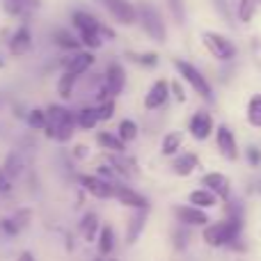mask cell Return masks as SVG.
Instances as JSON below:
<instances>
[{"label": "cell", "mask_w": 261, "mask_h": 261, "mask_svg": "<svg viewBox=\"0 0 261 261\" xmlns=\"http://www.w3.org/2000/svg\"><path fill=\"white\" fill-rule=\"evenodd\" d=\"M16 3L25 5V7L30 9V12H32V9H39V7H41V0H16Z\"/></svg>", "instance_id": "cell-44"}, {"label": "cell", "mask_w": 261, "mask_h": 261, "mask_svg": "<svg viewBox=\"0 0 261 261\" xmlns=\"http://www.w3.org/2000/svg\"><path fill=\"white\" fill-rule=\"evenodd\" d=\"M174 245H176V248H179V250H184L186 248V245H188V231H186V229H179V231H174Z\"/></svg>", "instance_id": "cell-38"}, {"label": "cell", "mask_w": 261, "mask_h": 261, "mask_svg": "<svg viewBox=\"0 0 261 261\" xmlns=\"http://www.w3.org/2000/svg\"><path fill=\"white\" fill-rule=\"evenodd\" d=\"M254 3H257V5H261V0H254Z\"/></svg>", "instance_id": "cell-47"}, {"label": "cell", "mask_w": 261, "mask_h": 261, "mask_svg": "<svg viewBox=\"0 0 261 261\" xmlns=\"http://www.w3.org/2000/svg\"><path fill=\"white\" fill-rule=\"evenodd\" d=\"M103 87L108 90L110 99H115V96H119L124 92V87H126V71H124V67L119 62L108 64L103 76Z\"/></svg>", "instance_id": "cell-8"}, {"label": "cell", "mask_w": 261, "mask_h": 261, "mask_svg": "<svg viewBox=\"0 0 261 261\" xmlns=\"http://www.w3.org/2000/svg\"><path fill=\"white\" fill-rule=\"evenodd\" d=\"M7 193H12V179L5 174L3 165H0V195H7Z\"/></svg>", "instance_id": "cell-37"}, {"label": "cell", "mask_w": 261, "mask_h": 261, "mask_svg": "<svg viewBox=\"0 0 261 261\" xmlns=\"http://www.w3.org/2000/svg\"><path fill=\"white\" fill-rule=\"evenodd\" d=\"M94 110H96V119H99V122H108L115 115V99L103 101V103H99V108H94Z\"/></svg>", "instance_id": "cell-34"}, {"label": "cell", "mask_w": 261, "mask_h": 261, "mask_svg": "<svg viewBox=\"0 0 261 261\" xmlns=\"http://www.w3.org/2000/svg\"><path fill=\"white\" fill-rule=\"evenodd\" d=\"M113 261H117V259H113Z\"/></svg>", "instance_id": "cell-49"}, {"label": "cell", "mask_w": 261, "mask_h": 261, "mask_svg": "<svg viewBox=\"0 0 261 261\" xmlns=\"http://www.w3.org/2000/svg\"><path fill=\"white\" fill-rule=\"evenodd\" d=\"M172 92H174L176 101H181V103H184V101H186V94H184V87H181V83H179V81L172 83Z\"/></svg>", "instance_id": "cell-43"}, {"label": "cell", "mask_w": 261, "mask_h": 261, "mask_svg": "<svg viewBox=\"0 0 261 261\" xmlns=\"http://www.w3.org/2000/svg\"><path fill=\"white\" fill-rule=\"evenodd\" d=\"M92 64H94V53H92V50H76V53L64 62V71L78 78V76H83Z\"/></svg>", "instance_id": "cell-14"}, {"label": "cell", "mask_w": 261, "mask_h": 261, "mask_svg": "<svg viewBox=\"0 0 261 261\" xmlns=\"http://www.w3.org/2000/svg\"><path fill=\"white\" fill-rule=\"evenodd\" d=\"M3 67H5V60H3V58H0V69H3Z\"/></svg>", "instance_id": "cell-46"}, {"label": "cell", "mask_w": 261, "mask_h": 261, "mask_svg": "<svg viewBox=\"0 0 261 261\" xmlns=\"http://www.w3.org/2000/svg\"><path fill=\"white\" fill-rule=\"evenodd\" d=\"M96 142H99L103 149H108V151H117V153H122L124 149H126V144H124L122 140L117 138V135L108 133V130H101V133H96Z\"/></svg>", "instance_id": "cell-23"}, {"label": "cell", "mask_w": 261, "mask_h": 261, "mask_svg": "<svg viewBox=\"0 0 261 261\" xmlns=\"http://www.w3.org/2000/svg\"><path fill=\"white\" fill-rule=\"evenodd\" d=\"M181 142H184L181 133H167L161 142V153L163 156H174V153L181 149Z\"/></svg>", "instance_id": "cell-26"}, {"label": "cell", "mask_w": 261, "mask_h": 261, "mask_svg": "<svg viewBox=\"0 0 261 261\" xmlns=\"http://www.w3.org/2000/svg\"><path fill=\"white\" fill-rule=\"evenodd\" d=\"M94 261H101V259H94Z\"/></svg>", "instance_id": "cell-48"}, {"label": "cell", "mask_w": 261, "mask_h": 261, "mask_svg": "<svg viewBox=\"0 0 261 261\" xmlns=\"http://www.w3.org/2000/svg\"><path fill=\"white\" fill-rule=\"evenodd\" d=\"M73 87H76V76H71V73H67L64 71L62 76H60V81H58V94H60V99H71L73 96Z\"/></svg>", "instance_id": "cell-27"}, {"label": "cell", "mask_w": 261, "mask_h": 261, "mask_svg": "<svg viewBox=\"0 0 261 261\" xmlns=\"http://www.w3.org/2000/svg\"><path fill=\"white\" fill-rule=\"evenodd\" d=\"M202 186H206V190H211L218 199H229L231 193V181L220 172H208L202 176Z\"/></svg>", "instance_id": "cell-12"}, {"label": "cell", "mask_w": 261, "mask_h": 261, "mask_svg": "<svg viewBox=\"0 0 261 261\" xmlns=\"http://www.w3.org/2000/svg\"><path fill=\"white\" fill-rule=\"evenodd\" d=\"M199 167V158L197 153H181L172 161V172L176 176H190L195 170Z\"/></svg>", "instance_id": "cell-17"}, {"label": "cell", "mask_w": 261, "mask_h": 261, "mask_svg": "<svg viewBox=\"0 0 261 261\" xmlns=\"http://www.w3.org/2000/svg\"><path fill=\"white\" fill-rule=\"evenodd\" d=\"M81 186L87 190L90 195H94L96 199H110L113 197V184L110 181H103L99 176H81Z\"/></svg>", "instance_id": "cell-15"}, {"label": "cell", "mask_w": 261, "mask_h": 261, "mask_svg": "<svg viewBox=\"0 0 261 261\" xmlns=\"http://www.w3.org/2000/svg\"><path fill=\"white\" fill-rule=\"evenodd\" d=\"M188 204L190 206H195V208H213L218 204V197L211 193V190H206V188H199V190H193V193L188 195Z\"/></svg>", "instance_id": "cell-19"}, {"label": "cell", "mask_w": 261, "mask_h": 261, "mask_svg": "<svg viewBox=\"0 0 261 261\" xmlns=\"http://www.w3.org/2000/svg\"><path fill=\"white\" fill-rule=\"evenodd\" d=\"M28 220H30V211H28V208H23V211H18L16 216H14V222L18 225V229H23V227L28 225Z\"/></svg>", "instance_id": "cell-39"}, {"label": "cell", "mask_w": 261, "mask_h": 261, "mask_svg": "<svg viewBox=\"0 0 261 261\" xmlns=\"http://www.w3.org/2000/svg\"><path fill=\"white\" fill-rule=\"evenodd\" d=\"M248 161H250V165H259V163H261V151L257 147H250L248 149Z\"/></svg>", "instance_id": "cell-42"}, {"label": "cell", "mask_w": 261, "mask_h": 261, "mask_svg": "<svg viewBox=\"0 0 261 261\" xmlns=\"http://www.w3.org/2000/svg\"><path fill=\"white\" fill-rule=\"evenodd\" d=\"M188 130H190V135H193L195 140H206V138H211V133L216 130V122H213V117L208 113H195L193 117H190V122H188Z\"/></svg>", "instance_id": "cell-9"}, {"label": "cell", "mask_w": 261, "mask_h": 261, "mask_svg": "<svg viewBox=\"0 0 261 261\" xmlns=\"http://www.w3.org/2000/svg\"><path fill=\"white\" fill-rule=\"evenodd\" d=\"M73 117H76V126H81L83 130H92L99 124L94 108H81L78 113H73Z\"/></svg>", "instance_id": "cell-24"}, {"label": "cell", "mask_w": 261, "mask_h": 261, "mask_svg": "<svg viewBox=\"0 0 261 261\" xmlns=\"http://www.w3.org/2000/svg\"><path fill=\"white\" fill-rule=\"evenodd\" d=\"M170 96V85L165 81H156L151 87H149L147 96H144V108L147 110H158Z\"/></svg>", "instance_id": "cell-16"}, {"label": "cell", "mask_w": 261, "mask_h": 261, "mask_svg": "<svg viewBox=\"0 0 261 261\" xmlns=\"http://www.w3.org/2000/svg\"><path fill=\"white\" fill-rule=\"evenodd\" d=\"M245 117H248V124L254 128H261V94H254L248 103V110H245Z\"/></svg>", "instance_id": "cell-25"}, {"label": "cell", "mask_w": 261, "mask_h": 261, "mask_svg": "<svg viewBox=\"0 0 261 261\" xmlns=\"http://www.w3.org/2000/svg\"><path fill=\"white\" fill-rule=\"evenodd\" d=\"M96 248H99V254L101 257H106V254H110L113 252V248H115V231H113V227H101L99 229V236H96Z\"/></svg>", "instance_id": "cell-22"}, {"label": "cell", "mask_w": 261, "mask_h": 261, "mask_svg": "<svg viewBox=\"0 0 261 261\" xmlns=\"http://www.w3.org/2000/svg\"><path fill=\"white\" fill-rule=\"evenodd\" d=\"M174 216L184 227H206L208 222H211L202 208H195V206H190V204L188 206H176Z\"/></svg>", "instance_id": "cell-13"}, {"label": "cell", "mask_w": 261, "mask_h": 261, "mask_svg": "<svg viewBox=\"0 0 261 261\" xmlns=\"http://www.w3.org/2000/svg\"><path fill=\"white\" fill-rule=\"evenodd\" d=\"M106 7V12L119 23V25H133L138 23V14H135V5L130 0H99Z\"/></svg>", "instance_id": "cell-6"}, {"label": "cell", "mask_w": 261, "mask_h": 261, "mask_svg": "<svg viewBox=\"0 0 261 261\" xmlns=\"http://www.w3.org/2000/svg\"><path fill=\"white\" fill-rule=\"evenodd\" d=\"M144 225H147V211H138L128 220V227H126V243L128 245H133L135 241L140 239V234L144 231Z\"/></svg>", "instance_id": "cell-20"}, {"label": "cell", "mask_w": 261, "mask_h": 261, "mask_svg": "<svg viewBox=\"0 0 261 261\" xmlns=\"http://www.w3.org/2000/svg\"><path fill=\"white\" fill-rule=\"evenodd\" d=\"M213 5H216V9L220 12V16L227 18V23H229V5H227V0H213Z\"/></svg>", "instance_id": "cell-40"}, {"label": "cell", "mask_w": 261, "mask_h": 261, "mask_svg": "<svg viewBox=\"0 0 261 261\" xmlns=\"http://www.w3.org/2000/svg\"><path fill=\"white\" fill-rule=\"evenodd\" d=\"M135 14H138V23L142 25V30L147 32L153 41L165 44L167 30H165V21H163L161 12H158L151 3H144L142 0V3H138V7H135Z\"/></svg>", "instance_id": "cell-3"}, {"label": "cell", "mask_w": 261, "mask_h": 261, "mask_svg": "<svg viewBox=\"0 0 261 261\" xmlns=\"http://www.w3.org/2000/svg\"><path fill=\"white\" fill-rule=\"evenodd\" d=\"M241 229H243V222H241V216H229L227 220L213 222V225H206L202 231V239L206 245L211 248H222V245H231L239 241Z\"/></svg>", "instance_id": "cell-1"}, {"label": "cell", "mask_w": 261, "mask_h": 261, "mask_svg": "<svg viewBox=\"0 0 261 261\" xmlns=\"http://www.w3.org/2000/svg\"><path fill=\"white\" fill-rule=\"evenodd\" d=\"M25 122H28V126H30L32 130H44V126H46V110L32 108L30 113L25 115Z\"/></svg>", "instance_id": "cell-30"}, {"label": "cell", "mask_w": 261, "mask_h": 261, "mask_svg": "<svg viewBox=\"0 0 261 261\" xmlns=\"http://www.w3.org/2000/svg\"><path fill=\"white\" fill-rule=\"evenodd\" d=\"M71 21H73V28L78 30V39H81L83 46L94 50L103 44V39H101V21L94 14L85 12V9H76L71 14Z\"/></svg>", "instance_id": "cell-2"}, {"label": "cell", "mask_w": 261, "mask_h": 261, "mask_svg": "<svg viewBox=\"0 0 261 261\" xmlns=\"http://www.w3.org/2000/svg\"><path fill=\"white\" fill-rule=\"evenodd\" d=\"M165 5H167V9H170V14L174 16L176 25H184L186 23V5H184V0H165Z\"/></svg>", "instance_id": "cell-33"}, {"label": "cell", "mask_w": 261, "mask_h": 261, "mask_svg": "<svg viewBox=\"0 0 261 261\" xmlns=\"http://www.w3.org/2000/svg\"><path fill=\"white\" fill-rule=\"evenodd\" d=\"M213 133H216V144H218V149H220L222 158L236 161V158H239V144H236L234 133H231L227 126H218Z\"/></svg>", "instance_id": "cell-10"}, {"label": "cell", "mask_w": 261, "mask_h": 261, "mask_svg": "<svg viewBox=\"0 0 261 261\" xmlns=\"http://www.w3.org/2000/svg\"><path fill=\"white\" fill-rule=\"evenodd\" d=\"M254 9H257V3H254V0H239V3H236L239 21L241 23H250L254 18Z\"/></svg>", "instance_id": "cell-28"}, {"label": "cell", "mask_w": 261, "mask_h": 261, "mask_svg": "<svg viewBox=\"0 0 261 261\" xmlns=\"http://www.w3.org/2000/svg\"><path fill=\"white\" fill-rule=\"evenodd\" d=\"M78 229H81L83 239H85V243H94L96 236H99V229H101V222L99 218H96V213H85V216L81 218V225H78Z\"/></svg>", "instance_id": "cell-18"}, {"label": "cell", "mask_w": 261, "mask_h": 261, "mask_svg": "<svg viewBox=\"0 0 261 261\" xmlns=\"http://www.w3.org/2000/svg\"><path fill=\"white\" fill-rule=\"evenodd\" d=\"M3 12L12 18H25L28 14H30V9H28L25 5L16 3V0H3Z\"/></svg>", "instance_id": "cell-29"}, {"label": "cell", "mask_w": 261, "mask_h": 261, "mask_svg": "<svg viewBox=\"0 0 261 261\" xmlns=\"http://www.w3.org/2000/svg\"><path fill=\"white\" fill-rule=\"evenodd\" d=\"M3 170H5V174H7L9 179H16V176L21 174L23 163H21V158H18V153H9L7 161H5V165H3Z\"/></svg>", "instance_id": "cell-31"}, {"label": "cell", "mask_w": 261, "mask_h": 261, "mask_svg": "<svg viewBox=\"0 0 261 261\" xmlns=\"http://www.w3.org/2000/svg\"><path fill=\"white\" fill-rule=\"evenodd\" d=\"M113 197L117 199L119 204H124V206L128 208H135V211H149V199L144 197V195H140L138 190H133L130 186H113Z\"/></svg>", "instance_id": "cell-7"}, {"label": "cell", "mask_w": 261, "mask_h": 261, "mask_svg": "<svg viewBox=\"0 0 261 261\" xmlns=\"http://www.w3.org/2000/svg\"><path fill=\"white\" fill-rule=\"evenodd\" d=\"M0 229H3L7 236H16L18 231H21L18 225L14 222V218H3V220H0Z\"/></svg>", "instance_id": "cell-36"}, {"label": "cell", "mask_w": 261, "mask_h": 261, "mask_svg": "<svg viewBox=\"0 0 261 261\" xmlns=\"http://www.w3.org/2000/svg\"><path fill=\"white\" fill-rule=\"evenodd\" d=\"M119 133H117V138L122 140L124 144L126 142H133L135 138H138V126H135L133 122H130V119H124V122H119Z\"/></svg>", "instance_id": "cell-32"}, {"label": "cell", "mask_w": 261, "mask_h": 261, "mask_svg": "<svg viewBox=\"0 0 261 261\" xmlns=\"http://www.w3.org/2000/svg\"><path fill=\"white\" fill-rule=\"evenodd\" d=\"M16 261H37V259H35V254L28 252V250H25V252L18 254V259H16Z\"/></svg>", "instance_id": "cell-45"}, {"label": "cell", "mask_w": 261, "mask_h": 261, "mask_svg": "<svg viewBox=\"0 0 261 261\" xmlns=\"http://www.w3.org/2000/svg\"><path fill=\"white\" fill-rule=\"evenodd\" d=\"M90 156V147H87V144H76V147H73V158H76V161H83V158H87Z\"/></svg>", "instance_id": "cell-41"}, {"label": "cell", "mask_w": 261, "mask_h": 261, "mask_svg": "<svg viewBox=\"0 0 261 261\" xmlns=\"http://www.w3.org/2000/svg\"><path fill=\"white\" fill-rule=\"evenodd\" d=\"M53 41H55V46H60L62 50H81L83 48V44H81V39L78 37H73L69 30H55L53 32Z\"/></svg>", "instance_id": "cell-21"}, {"label": "cell", "mask_w": 261, "mask_h": 261, "mask_svg": "<svg viewBox=\"0 0 261 261\" xmlns=\"http://www.w3.org/2000/svg\"><path fill=\"white\" fill-rule=\"evenodd\" d=\"M174 69L179 71V76L184 78L186 83H188L190 87H193L195 92H197L202 99H211V83L206 81V76H202V71H199L197 67H195L193 62H186V60H174Z\"/></svg>", "instance_id": "cell-4"}, {"label": "cell", "mask_w": 261, "mask_h": 261, "mask_svg": "<svg viewBox=\"0 0 261 261\" xmlns=\"http://www.w3.org/2000/svg\"><path fill=\"white\" fill-rule=\"evenodd\" d=\"M202 44H204V48L216 60H220V62H231V60L236 58V46L231 44L225 35H220V32H204Z\"/></svg>", "instance_id": "cell-5"}, {"label": "cell", "mask_w": 261, "mask_h": 261, "mask_svg": "<svg viewBox=\"0 0 261 261\" xmlns=\"http://www.w3.org/2000/svg\"><path fill=\"white\" fill-rule=\"evenodd\" d=\"M126 58L133 60V62H138V64H142V67H156L158 64V55L156 53H140V55L128 53Z\"/></svg>", "instance_id": "cell-35"}, {"label": "cell", "mask_w": 261, "mask_h": 261, "mask_svg": "<svg viewBox=\"0 0 261 261\" xmlns=\"http://www.w3.org/2000/svg\"><path fill=\"white\" fill-rule=\"evenodd\" d=\"M7 48H9V53H12L14 58L25 55L28 50L32 48V32H30V28H28V25L16 28V30L12 32V37H9V41H7Z\"/></svg>", "instance_id": "cell-11"}]
</instances>
